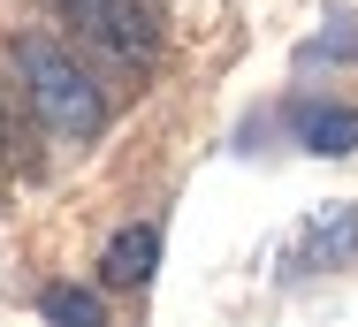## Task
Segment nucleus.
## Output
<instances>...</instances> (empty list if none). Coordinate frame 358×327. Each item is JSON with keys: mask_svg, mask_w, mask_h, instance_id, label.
<instances>
[{"mask_svg": "<svg viewBox=\"0 0 358 327\" xmlns=\"http://www.w3.org/2000/svg\"><path fill=\"white\" fill-rule=\"evenodd\" d=\"M15 68H23L31 107L46 115V130H54V137H99V130H107V99H99V84H92L54 38H15Z\"/></svg>", "mask_w": 358, "mask_h": 327, "instance_id": "f257e3e1", "label": "nucleus"}, {"mask_svg": "<svg viewBox=\"0 0 358 327\" xmlns=\"http://www.w3.org/2000/svg\"><path fill=\"white\" fill-rule=\"evenodd\" d=\"M62 15H69L84 38H99L115 61H145L152 54V23H145L138 0H62Z\"/></svg>", "mask_w": 358, "mask_h": 327, "instance_id": "f03ea898", "label": "nucleus"}, {"mask_svg": "<svg viewBox=\"0 0 358 327\" xmlns=\"http://www.w3.org/2000/svg\"><path fill=\"white\" fill-rule=\"evenodd\" d=\"M351 252H358V205H320V213L289 236L282 266H289V274H320V266L351 259Z\"/></svg>", "mask_w": 358, "mask_h": 327, "instance_id": "7ed1b4c3", "label": "nucleus"}, {"mask_svg": "<svg viewBox=\"0 0 358 327\" xmlns=\"http://www.w3.org/2000/svg\"><path fill=\"white\" fill-rule=\"evenodd\" d=\"M152 266H160V228H122L115 244H107V259H99V282L107 289H145L152 282Z\"/></svg>", "mask_w": 358, "mask_h": 327, "instance_id": "20e7f679", "label": "nucleus"}, {"mask_svg": "<svg viewBox=\"0 0 358 327\" xmlns=\"http://www.w3.org/2000/svg\"><path fill=\"white\" fill-rule=\"evenodd\" d=\"M297 137H305V152L343 160V152H358V115L351 107H305L297 115Z\"/></svg>", "mask_w": 358, "mask_h": 327, "instance_id": "39448f33", "label": "nucleus"}, {"mask_svg": "<svg viewBox=\"0 0 358 327\" xmlns=\"http://www.w3.org/2000/svg\"><path fill=\"white\" fill-rule=\"evenodd\" d=\"M38 312L62 320V327H99V297H92V289H69V282H54V289L38 297Z\"/></svg>", "mask_w": 358, "mask_h": 327, "instance_id": "423d86ee", "label": "nucleus"}]
</instances>
